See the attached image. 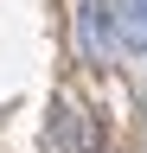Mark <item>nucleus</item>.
Masks as SVG:
<instances>
[{"instance_id": "obj_1", "label": "nucleus", "mask_w": 147, "mask_h": 153, "mask_svg": "<svg viewBox=\"0 0 147 153\" xmlns=\"http://www.w3.org/2000/svg\"><path fill=\"white\" fill-rule=\"evenodd\" d=\"M77 38H83V57H90V64H109V51H115L109 0H83V7H77Z\"/></svg>"}, {"instance_id": "obj_2", "label": "nucleus", "mask_w": 147, "mask_h": 153, "mask_svg": "<svg viewBox=\"0 0 147 153\" xmlns=\"http://www.w3.org/2000/svg\"><path fill=\"white\" fill-rule=\"evenodd\" d=\"M115 38H122V45H134V51H147V0L122 7V19H115Z\"/></svg>"}]
</instances>
